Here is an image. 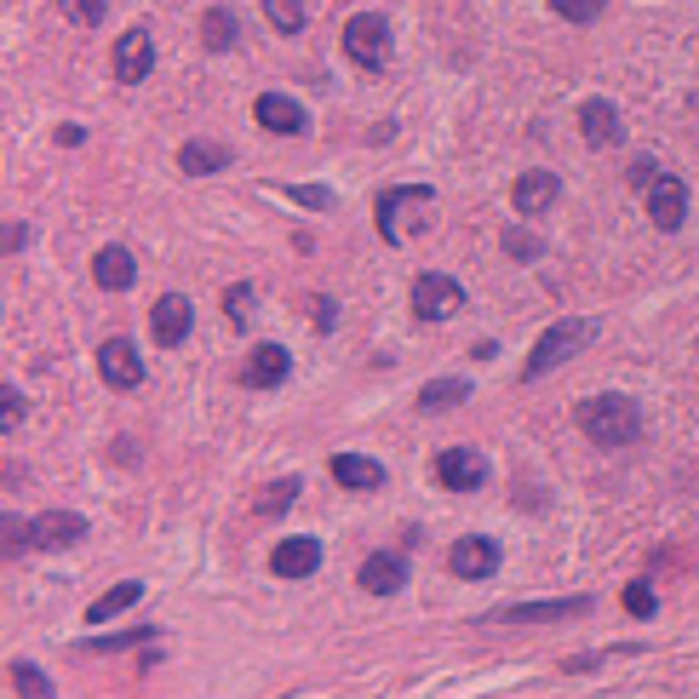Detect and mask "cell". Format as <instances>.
<instances>
[{
  "label": "cell",
  "instance_id": "6da1fadb",
  "mask_svg": "<svg viewBox=\"0 0 699 699\" xmlns=\"http://www.w3.org/2000/svg\"><path fill=\"white\" fill-rule=\"evenodd\" d=\"M579 430L596 448H625L643 436V408L630 395H585L579 402Z\"/></svg>",
  "mask_w": 699,
  "mask_h": 699
},
{
  "label": "cell",
  "instance_id": "7a4b0ae2",
  "mask_svg": "<svg viewBox=\"0 0 699 699\" xmlns=\"http://www.w3.org/2000/svg\"><path fill=\"white\" fill-rule=\"evenodd\" d=\"M596 332H603V321H590V316H568V321H556V327H545L539 332V345H534V356H527V368H522V379H545L551 368H562V361H574Z\"/></svg>",
  "mask_w": 699,
  "mask_h": 699
},
{
  "label": "cell",
  "instance_id": "3957f363",
  "mask_svg": "<svg viewBox=\"0 0 699 699\" xmlns=\"http://www.w3.org/2000/svg\"><path fill=\"white\" fill-rule=\"evenodd\" d=\"M430 202H436V189H430V184H390L379 202H373L379 236H384L390 247H402V241H408V213H424Z\"/></svg>",
  "mask_w": 699,
  "mask_h": 699
},
{
  "label": "cell",
  "instance_id": "277c9868",
  "mask_svg": "<svg viewBox=\"0 0 699 699\" xmlns=\"http://www.w3.org/2000/svg\"><path fill=\"white\" fill-rule=\"evenodd\" d=\"M345 52H350V63H361V70H384L390 63V23L379 12H356L345 23Z\"/></svg>",
  "mask_w": 699,
  "mask_h": 699
},
{
  "label": "cell",
  "instance_id": "5b68a950",
  "mask_svg": "<svg viewBox=\"0 0 699 699\" xmlns=\"http://www.w3.org/2000/svg\"><path fill=\"white\" fill-rule=\"evenodd\" d=\"M459 310H464V287H459L453 276L424 270V276L413 281V316H419V321H448V316H459Z\"/></svg>",
  "mask_w": 699,
  "mask_h": 699
},
{
  "label": "cell",
  "instance_id": "8992f818",
  "mask_svg": "<svg viewBox=\"0 0 699 699\" xmlns=\"http://www.w3.org/2000/svg\"><path fill=\"white\" fill-rule=\"evenodd\" d=\"M97 373H104L110 390H138L144 384V356L132 339H104L97 345Z\"/></svg>",
  "mask_w": 699,
  "mask_h": 699
},
{
  "label": "cell",
  "instance_id": "52a82bcc",
  "mask_svg": "<svg viewBox=\"0 0 699 699\" xmlns=\"http://www.w3.org/2000/svg\"><path fill=\"white\" fill-rule=\"evenodd\" d=\"M590 614V596H562V603H511L487 619L498 625H562V619H585Z\"/></svg>",
  "mask_w": 699,
  "mask_h": 699
},
{
  "label": "cell",
  "instance_id": "ba28073f",
  "mask_svg": "<svg viewBox=\"0 0 699 699\" xmlns=\"http://www.w3.org/2000/svg\"><path fill=\"white\" fill-rule=\"evenodd\" d=\"M648 218H654V229H682V218H688V184L677 178V173H659L654 184H648Z\"/></svg>",
  "mask_w": 699,
  "mask_h": 699
},
{
  "label": "cell",
  "instance_id": "9c48e42d",
  "mask_svg": "<svg viewBox=\"0 0 699 699\" xmlns=\"http://www.w3.org/2000/svg\"><path fill=\"white\" fill-rule=\"evenodd\" d=\"M189 321H195V305H189L184 292L155 298V310H150V332H155V345H161V350H178V345L189 339Z\"/></svg>",
  "mask_w": 699,
  "mask_h": 699
},
{
  "label": "cell",
  "instance_id": "30bf717a",
  "mask_svg": "<svg viewBox=\"0 0 699 699\" xmlns=\"http://www.w3.org/2000/svg\"><path fill=\"white\" fill-rule=\"evenodd\" d=\"M436 482H442L448 493H476V487L487 482V459H482L476 448H448V453L436 459Z\"/></svg>",
  "mask_w": 699,
  "mask_h": 699
},
{
  "label": "cell",
  "instance_id": "8fae6325",
  "mask_svg": "<svg viewBox=\"0 0 699 699\" xmlns=\"http://www.w3.org/2000/svg\"><path fill=\"white\" fill-rule=\"evenodd\" d=\"M253 115H258L264 132H281V138H298V132L310 126L305 104H298V97H287V92H264L258 104H253Z\"/></svg>",
  "mask_w": 699,
  "mask_h": 699
},
{
  "label": "cell",
  "instance_id": "7c38bea8",
  "mask_svg": "<svg viewBox=\"0 0 699 699\" xmlns=\"http://www.w3.org/2000/svg\"><path fill=\"white\" fill-rule=\"evenodd\" d=\"M448 568H453L459 579H493V574H498V545H493V539H482V534L453 539Z\"/></svg>",
  "mask_w": 699,
  "mask_h": 699
},
{
  "label": "cell",
  "instance_id": "4fadbf2b",
  "mask_svg": "<svg viewBox=\"0 0 699 699\" xmlns=\"http://www.w3.org/2000/svg\"><path fill=\"white\" fill-rule=\"evenodd\" d=\"M150 63H155L150 29H126V35L115 41V81H121V86H138V81L150 75Z\"/></svg>",
  "mask_w": 699,
  "mask_h": 699
},
{
  "label": "cell",
  "instance_id": "5bb4252c",
  "mask_svg": "<svg viewBox=\"0 0 699 699\" xmlns=\"http://www.w3.org/2000/svg\"><path fill=\"white\" fill-rule=\"evenodd\" d=\"M270 568H276L281 579H310V574L321 568V539H310V534L281 539V545L270 551Z\"/></svg>",
  "mask_w": 699,
  "mask_h": 699
},
{
  "label": "cell",
  "instance_id": "9a60e30c",
  "mask_svg": "<svg viewBox=\"0 0 699 699\" xmlns=\"http://www.w3.org/2000/svg\"><path fill=\"white\" fill-rule=\"evenodd\" d=\"M579 132H585L590 150H608V144L625 138V121H619V110L608 104V97H585L579 104Z\"/></svg>",
  "mask_w": 699,
  "mask_h": 699
},
{
  "label": "cell",
  "instance_id": "2e32d148",
  "mask_svg": "<svg viewBox=\"0 0 699 699\" xmlns=\"http://www.w3.org/2000/svg\"><path fill=\"white\" fill-rule=\"evenodd\" d=\"M287 368H292V356L281 345H253V356L241 361V384L247 390H276L287 379Z\"/></svg>",
  "mask_w": 699,
  "mask_h": 699
},
{
  "label": "cell",
  "instance_id": "e0dca14e",
  "mask_svg": "<svg viewBox=\"0 0 699 699\" xmlns=\"http://www.w3.org/2000/svg\"><path fill=\"white\" fill-rule=\"evenodd\" d=\"M556 195H562V178L556 173H522L516 189H511V202H516L522 218H539V213L556 207Z\"/></svg>",
  "mask_w": 699,
  "mask_h": 699
},
{
  "label": "cell",
  "instance_id": "ac0fdd59",
  "mask_svg": "<svg viewBox=\"0 0 699 699\" xmlns=\"http://www.w3.org/2000/svg\"><path fill=\"white\" fill-rule=\"evenodd\" d=\"M75 539H86V516H75V511H47L29 522V545H41V551L75 545Z\"/></svg>",
  "mask_w": 699,
  "mask_h": 699
},
{
  "label": "cell",
  "instance_id": "d6986e66",
  "mask_svg": "<svg viewBox=\"0 0 699 699\" xmlns=\"http://www.w3.org/2000/svg\"><path fill=\"white\" fill-rule=\"evenodd\" d=\"M332 482L350 493H373V487H384V464L361 459V453H332Z\"/></svg>",
  "mask_w": 699,
  "mask_h": 699
},
{
  "label": "cell",
  "instance_id": "ffe728a7",
  "mask_svg": "<svg viewBox=\"0 0 699 699\" xmlns=\"http://www.w3.org/2000/svg\"><path fill=\"white\" fill-rule=\"evenodd\" d=\"M408 585V562L395 556V551H379L361 562V590H373V596H395Z\"/></svg>",
  "mask_w": 699,
  "mask_h": 699
},
{
  "label": "cell",
  "instance_id": "44dd1931",
  "mask_svg": "<svg viewBox=\"0 0 699 699\" xmlns=\"http://www.w3.org/2000/svg\"><path fill=\"white\" fill-rule=\"evenodd\" d=\"M92 281L104 287V292H126L132 281H138V264H132L126 247H104V253L92 258Z\"/></svg>",
  "mask_w": 699,
  "mask_h": 699
},
{
  "label": "cell",
  "instance_id": "7402d4cb",
  "mask_svg": "<svg viewBox=\"0 0 699 699\" xmlns=\"http://www.w3.org/2000/svg\"><path fill=\"white\" fill-rule=\"evenodd\" d=\"M202 41H207V52H236V47H241V18L229 12V7H207Z\"/></svg>",
  "mask_w": 699,
  "mask_h": 699
},
{
  "label": "cell",
  "instance_id": "603a6c76",
  "mask_svg": "<svg viewBox=\"0 0 699 699\" xmlns=\"http://www.w3.org/2000/svg\"><path fill=\"white\" fill-rule=\"evenodd\" d=\"M138 596H144V585H138V579H121L115 590H104V596H97V603H86V625H104V619L126 614L132 603H138Z\"/></svg>",
  "mask_w": 699,
  "mask_h": 699
},
{
  "label": "cell",
  "instance_id": "cb8c5ba5",
  "mask_svg": "<svg viewBox=\"0 0 699 699\" xmlns=\"http://www.w3.org/2000/svg\"><path fill=\"white\" fill-rule=\"evenodd\" d=\"M459 402H471V379H430L419 390V408L424 413H442V408H459Z\"/></svg>",
  "mask_w": 699,
  "mask_h": 699
},
{
  "label": "cell",
  "instance_id": "d4e9b609",
  "mask_svg": "<svg viewBox=\"0 0 699 699\" xmlns=\"http://www.w3.org/2000/svg\"><path fill=\"white\" fill-rule=\"evenodd\" d=\"M229 161H236V155H229L224 144H184L178 150V166H184V173H195V178H202V173H224Z\"/></svg>",
  "mask_w": 699,
  "mask_h": 699
},
{
  "label": "cell",
  "instance_id": "484cf974",
  "mask_svg": "<svg viewBox=\"0 0 699 699\" xmlns=\"http://www.w3.org/2000/svg\"><path fill=\"white\" fill-rule=\"evenodd\" d=\"M264 18H270L281 35H298V29H305V0H264Z\"/></svg>",
  "mask_w": 699,
  "mask_h": 699
},
{
  "label": "cell",
  "instance_id": "4316f807",
  "mask_svg": "<svg viewBox=\"0 0 699 699\" xmlns=\"http://www.w3.org/2000/svg\"><path fill=\"white\" fill-rule=\"evenodd\" d=\"M298 493H305V482H298V476H287V482H270V487H264V498H258L253 511H258V516H276V511H287V505H292Z\"/></svg>",
  "mask_w": 699,
  "mask_h": 699
},
{
  "label": "cell",
  "instance_id": "83f0119b",
  "mask_svg": "<svg viewBox=\"0 0 699 699\" xmlns=\"http://www.w3.org/2000/svg\"><path fill=\"white\" fill-rule=\"evenodd\" d=\"M7 677H12V688L29 693V699H47V693H52L47 677H41V665H29V659H12V665H7Z\"/></svg>",
  "mask_w": 699,
  "mask_h": 699
},
{
  "label": "cell",
  "instance_id": "f1b7e54d",
  "mask_svg": "<svg viewBox=\"0 0 699 699\" xmlns=\"http://www.w3.org/2000/svg\"><path fill=\"white\" fill-rule=\"evenodd\" d=\"M551 12L568 18V23H596L608 12V0H551Z\"/></svg>",
  "mask_w": 699,
  "mask_h": 699
},
{
  "label": "cell",
  "instance_id": "f546056e",
  "mask_svg": "<svg viewBox=\"0 0 699 699\" xmlns=\"http://www.w3.org/2000/svg\"><path fill=\"white\" fill-rule=\"evenodd\" d=\"M58 7H63V18H75L81 29H92V23H104L110 0H58Z\"/></svg>",
  "mask_w": 699,
  "mask_h": 699
},
{
  "label": "cell",
  "instance_id": "4dcf8cb0",
  "mask_svg": "<svg viewBox=\"0 0 699 699\" xmlns=\"http://www.w3.org/2000/svg\"><path fill=\"white\" fill-rule=\"evenodd\" d=\"M155 637V630L144 625V630H121V637H92L86 643V654H115V648H132V643H150Z\"/></svg>",
  "mask_w": 699,
  "mask_h": 699
},
{
  "label": "cell",
  "instance_id": "1f68e13d",
  "mask_svg": "<svg viewBox=\"0 0 699 699\" xmlns=\"http://www.w3.org/2000/svg\"><path fill=\"white\" fill-rule=\"evenodd\" d=\"M287 202H298V207H316V213H327V207H332V189H316V184H287Z\"/></svg>",
  "mask_w": 699,
  "mask_h": 699
},
{
  "label": "cell",
  "instance_id": "d6a6232c",
  "mask_svg": "<svg viewBox=\"0 0 699 699\" xmlns=\"http://www.w3.org/2000/svg\"><path fill=\"white\" fill-rule=\"evenodd\" d=\"M625 614H630V619H648V614H654V590H648V579L625 585Z\"/></svg>",
  "mask_w": 699,
  "mask_h": 699
},
{
  "label": "cell",
  "instance_id": "836d02e7",
  "mask_svg": "<svg viewBox=\"0 0 699 699\" xmlns=\"http://www.w3.org/2000/svg\"><path fill=\"white\" fill-rule=\"evenodd\" d=\"M505 253H511V258H539L545 241H539V236H527V229H505Z\"/></svg>",
  "mask_w": 699,
  "mask_h": 699
},
{
  "label": "cell",
  "instance_id": "e575fe53",
  "mask_svg": "<svg viewBox=\"0 0 699 699\" xmlns=\"http://www.w3.org/2000/svg\"><path fill=\"white\" fill-rule=\"evenodd\" d=\"M224 316H229V321H247V316H253V287H247V281L224 292Z\"/></svg>",
  "mask_w": 699,
  "mask_h": 699
},
{
  "label": "cell",
  "instance_id": "d590c367",
  "mask_svg": "<svg viewBox=\"0 0 699 699\" xmlns=\"http://www.w3.org/2000/svg\"><path fill=\"white\" fill-rule=\"evenodd\" d=\"M0 534H7V556L12 551H29V522L23 516H7V522H0Z\"/></svg>",
  "mask_w": 699,
  "mask_h": 699
},
{
  "label": "cell",
  "instance_id": "8d00e7d4",
  "mask_svg": "<svg viewBox=\"0 0 699 699\" xmlns=\"http://www.w3.org/2000/svg\"><path fill=\"white\" fill-rule=\"evenodd\" d=\"M18 419H23V395L7 384V390H0V430H12Z\"/></svg>",
  "mask_w": 699,
  "mask_h": 699
},
{
  "label": "cell",
  "instance_id": "74e56055",
  "mask_svg": "<svg viewBox=\"0 0 699 699\" xmlns=\"http://www.w3.org/2000/svg\"><path fill=\"white\" fill-rule=\"evenodd\" d=\"M332 321H339V305H332V298H316V327L332 332Z\"/></svg>",
  "mask_w": 699,
  "mask_h": 699
},
{
  "label": "cell",
  "instance_id": "f35d334b",
  "mask_svg": "<svg viewBox=\"0 0 699 699\" xmlns=\"http://www.w3.org/2000/svg\"><path fill=\"white\" fill-rule=\"evenodd\" d=\"M23 241H29V229H23V224H7V236H0V247H7V253H18Z\"/></svg>",
  "mask_w": 699,
  "mask_h": 699
},
{
  "label": "cell",
  "instance_id": "ab89813d",
  "mask_svg": "<svg viewBox=\"0 0 699 699\" xmlns=\"http://www.w3.org/2000/svg\"><path fill=\"white\" fill-rule=\"evenodd\" d=\"M654 178H659V173H654V161H637V166H630V184H643V189H648Z\"/></svg>",
  "mask_w": 699,
  "mask_h": 699
},
{
  "label": "cell",
  "instance_id": "60d3db41",
  "mask_svg": "<svg viewBox=\"0 0 699 699\" xmlns=\"http://www.w3.org/2000/svg\"><path fill=\"white\" fill-rule=\"evenodd\" d=\"M58 144L75 150V144H86V132H81V126H58Z\"/></svg>",
  "mask_w": 699,
  "mask_h": 699
}]
</instances>
